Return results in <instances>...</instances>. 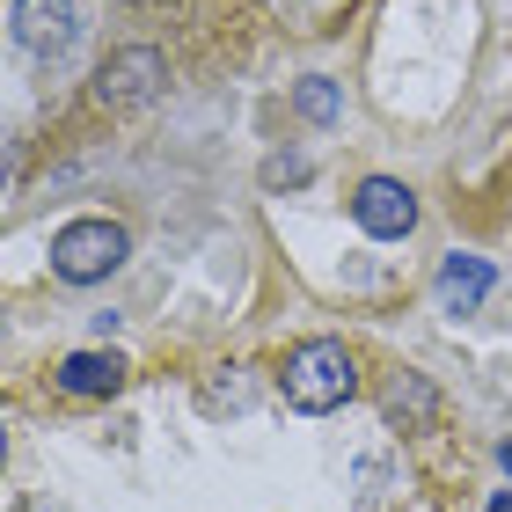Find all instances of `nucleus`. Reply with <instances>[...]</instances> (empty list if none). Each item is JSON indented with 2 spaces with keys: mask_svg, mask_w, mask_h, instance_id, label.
<instances>
[{
  "mask_svg": "<svg viewBox=\"0 0 512 512\" xmlns=\"http://www.w3.org/2000/svg\"><path fill=\"white\" fill-rule=\"evenodd\" d=\"M264 176H271V183H300V176H308V161H300V154H286V161H271Z\"/></svg>",
  "mask_w": 512,
  "mask_h": 512,
  "instance_id": "9b49d317",
  "label": "nucleus"
},
{
  "mask_svg": "<svg viewBox=\"0 0 512 512\" xmlns=\"http://www.w3.org/2000/svg\"><path fill=\"white\" fill-rule=\"evenodd\" d=\"M352 220L374 242H403L417 227V191H410V183H395V176H366L359 198H352Z\"/></svg>",
  "mask_w": 512,
  "mask_h": 512,
  "instance_id": "39448f33",
  "label": "nucleus"
},
{
  "mask_svg": "<svg viewBox=\"0 0 512 512\" xmlns=\"http://www.w3.org/2000/svg\"><path fill=\"white\" fill-rule=\"evenodd\" d=\"M8 22H15V44L30 59H66V52H74V37H81L74 0H15Z\"/></svg>",
  "mask_w": 512,
  "mask_h": 512,
  "instance_id": "20e7f679",
  "label": "nucleus"
},
{
  "mask_svg": "<svg viewBox=\"0 0 512 512\" xmlns=\"http://www.w3.org/2000/svg\"><path fill=\"white\" fill-rule=\"evenodd\" d=\"M15 512H52V505H15Z\"/></svg>",
  "mask_w": 512,
  "mask_h": 512,
  "instance_id": "4468645a",
  "label": "nucleus"
},
{
  "mask_svg": "<svg viewBox=\"0 0 512 512\" xmlns=\"http://www.w3.org/2000/svg\"><path fill=\"white\" fill-rule=\"evenodd\" d=\"M388 417H395V425H425V417H432V388L417 381V374H403L395 395H388Z\"/></svg>",
  "mask_w": 512,
  "mask_h": 512,
  "instance_id": "1a4fd4ad",
  "label": "nucleus"
},
{
  "mask_svg": "<svg viewBox=\"0 0 512 512\" xmlns=\"http://www.w3.org/2000/svg\"><path fill=\"white\" fill-rule=\"evenodd\" d=\"M483 293H491V264L454 249L447 264H439V308H447V315H476V308H483Z\"/></svg>",
  "mask_w": 512,
  "mask_h": 512,
  "instance_id": "423d86ee",
  "label": "nucleus"
},
{
  "mask_svg": "<svg viewBox=\"0 0 512 512\" xmlns=\"http://www.w3.org/2000/svg\"><path fill=\"white\" fill-rule=\"evenodd\" d=\"M352 388H359V366H352V352H344L337 337L293 344V352H286V374H278V395H286L293 410H308V417L352 403Z\"/></svg>",
  "mask_w": 512,
  "mask_h": 512,
  "instance_id": "f257e3e1",
  "label": "nucleus"
},
{
  "mask_svg": "<svg viewBox=\"0 0 512 512\" xmlns=\"http://www.w3.org/2000/svg\"><path fill=\"white\" fill-rule=\"evenodd\" d=\"M293 110H300V118H308V125H337L344 118V96H337V81H300L293 88Z\"/></svg>",
  "mask_w": 512,
  "mask_h": 512,
  "instance_id": "6e6552de",
  "label": "nucleus"
},
{
  "mask_svg": "<svg viewBox=\"0 0 512 512\" xmlns=\"http://www.w3.org/2000/svg\"><path fill=\"white\" fill-rule=\"evenodd\" d=\"M125 249H132V235L118 220H74L52 235V271L66 286H96V278H110L125 264Z\"/></svg>",
  "mask_w": 512,
  "mask_h": 512,
  "instance_id": "f03ea898",
  "label": "nucleus"
},
{
  "mask_svg": "<svg viewBox=\"0 0 512 512\" xmlns=\"http://www.w3.org/2000/svg\"><path fill=\"white\" fill-rule=\"evenodd\" d=\"M491 512H512V491H498V498H491Z\"/></svg>",
  "mask_w": 512,
  "mask_h": 512,
  "instance_id": "f8f14e48",
  "label": "nucleus"
},
{
  "mask_svg": "<svg viewBox=\"0 0 512 512\" xmlns=\"http://www.w3.org/2000/svg\"><path fill=\"white\" fill-rule=\"evenodd\" d=\"M205 403H213V410H242V403H249V381H242V366H235V381H213V388H205Z\"/></svg>",
  "mask_w": 512,
  "mask_h": 512,
  "instance_id": "9d476101",
  "label": "nucleus"
},
{
  "mask_svg": "<svg viewBox=\"0 0 512 512\" xmlns=\"http://www.w3.org/2000/svg\"><path fill=\"white\" fill-rule=\"evenodd\" d=\"M498 461H505V476H512V439H505V447H498Z\"/></svg>",
  "mask_w": 512,
  "mask_h": 512,
  "instance_id": "ddd939ff",
  "label": "nucleus"
},
{
  "mask_svg": "<svg viewBox=\"0 0 512 512\" xmlns=\"http://www.w3.org/2000/svg\"><path fill=\"white\" fill-rule=\"evenodd\" d=\"M59 388L66 395H118L125 388V359L118 352H66L59 359Z\"/></svg>",
  "mask_w": 512,
  "mask_h": 512,
  "instance_id": "0eeeda50",
  "label": "nucleus"
},
{
  "mask_svg": "<svg viewBox=\"0 0 512 512\" xmlns=\"http://www.w3.org/2000/svg\"><path fill=\"white\" fill-rule=\"evenodd\" d=\"M161 81H169V66H161L154 44H125V52H110V59H103V74H96V103H103V110H139V103H154V96H161Z\"/></svg>",
  "mask_w": 512,
  "mask_h": 512,
  "instance_id": "7ed1b4c3",
  "label": "nucleus"
}]
</instances>
